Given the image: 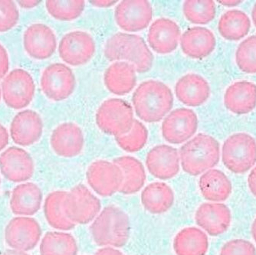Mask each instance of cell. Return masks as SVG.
Returning a JSON list of instances; mask_svg holds the SVG:
<instances>
[{"label":"cell","mask_w":256,"mask_h":255,"mask_svg":"<svg viewBox=\"0 0 256 255\" xmlns=\"http://www.w3.org/2000/svg\"><path fill=\"white\" fill-rule=\"evenodd\" d=\"M132 102L140 119L146 123H156L170 112L174 106V94L164 83L146 80L136 88Z\"/></svg>","instance_id":"1"},{"label":"cell","mask_w":256,"mask_h":255,"mask_svg":"<svg viewBox=\"0 0 256 255\" xmlns=\"http://www.w3.org/2000/svg\"><path fill=\"white\" fill-rule=\"evenodd\" d=\"M104 52L112 62L130 63L138 73L149 72L153 66V53L144 38L138 34L116 33L108 40Z\"/></svg>","instance_id":"2"},{"label":"cell","mask_w":256,"mask_h":255,"mask_svg":"<svg viewBox=\"0 0 256 255\" xmlns=\"http://www.w3.org/2000/svg\"><path fill=\"white\" fill-rule=\"evenodd\" d=\"M90 230L98 246L122 248L130 238V220L123 210L110 204L100 212L92 222Z\"/></svg>","instance_id":"3"},{"label":"cell","mask_w":256,"mask_h":255,"mask_svg":"<svg viewBox=\"0 0 256 255\" xmlns=\"http://www.w3.org/2000/svg\"><path fill=\"white\" fill-rule=\"evenodd\" d=\"M179 155L184 172L196 176L218 164L220 158V144L212 136L200 134L181 146Z\"/></svg>","instance_id":"4"},{"label":"cell","mask_w":256,"mask_h":255,"mask_svg":"<svg viewBox=\"0 0 256 255\" xmlns=\"http://www.w3.org/2000/svg\"><path fill=\"white\" fill-rule=\"evenodd\" d=\"M134 120L132 105L120 98L104 102L96 114V124L99 129L115 138L129 132Z\"/></svg>","instance_id":"5"},{"label":"cell","mask_w":256,"mask_h":255,"mask_svg":"<svg viewBox=\"0 0 256 255\" xmlns=\"http://www.w3.org/2000/svg\"><path fill=\"white\" fill-rule=\"evenodd\" d=\"M222 160L232 172H248L256 162V140L246 132L232 135L222 145Z\"/></svg>","instance_id":"6"},{"label":"cell","mask_w":256,"mask_h":255,"mask_svg":"<svg viewBox=\"0 0 256 255\" xmlns=\"http://www.w3.org/2000/svg\"><path fill=\"white\" fill-rule=\"evenodd\" d=\"M64 210L69 220L74 224H87L98 216L102 203L88 187L79 184L67 192Z\"/></svg>","instance_id":"7"},{"label":"cell","mask_w":256,"mask_h":255,"mask_svg":"<svg viewBox=\"0 0 256 255\" xmlns=\"http://www.w3.org/2000/svg\"><path fill=\"white\" fill-rule=\"evenodd\" d=\"M1 90L6 104L15 110H20L31 103L36 87L32 77L28 72L14 69L2 80Z\"/></svg>","instance_id":"8"},{"label":"cell","mask_w":256,"mask_h":255,"mask_svg":"<svg viewBox=\"0 0 256 255\" xmlns=\"http://www.w3.org/2000/svg\"><path fill=\"white\" fill-rule=\"evenodd\" d=\"M86 178L89 186L98 195L109 197L119 192L124 176L120 167L114 162L97 160L89 166Z\"/></svg>","instance_id":"9"},{"label":"cell","mask_w":256,"mask_h":255,"mask_svg":"<svg viewBox=\"0 0 256 255\" xmlns=\"http://www.w3.org/2000/svg\"><path fill=\"white\" fill-rule=\"evenodd\" d=\"M40 84L42 90L48 99L61 102L72 94L76 80L72 70L68 66L54 63L44 69Z\"/></svg>","instance_id":"10"},{"label":"cell","mask_w":256,"mask_h":255,"mask_svg":"<svg viewBox=\"0 0 256 255\" xmlns=\"http://www.w3.org/2000/svg\"><path fill=\"white\" fill-rule=\"evenodd\" d=\"M198 129L196 114L188 108H178L166 115L162 123V138L170 144H182L192 138Z\"/></svg>","instance_id":"11"},{"label":"cell","mask_w":256,"mask_h":255,"mask_svg":"<svg viewBox=\"0 0 256 255\" xmlns=\"http://www.w3.org/2000/svg\"><path fill=\"white\" fill-rule=\"evenodd\" d=\"M96 52V42L86 32L74 31L63 37L58 46L60 58L66 64L80 66L87 64Z\"/></svg>","instance_id":"12"},{"label":"cell","mask_w":256,"mask_h":255,"mask_svg":"<svg viewBox=\"0 0 256 255\" xmlns=\"http://www.w3.org/2000/svg\"><path fill=\"white\" fill-rule=\"evenodd\" d=\"M153 8L146 0H125L116 7V22L122 30L130 32L148 28L153 18Z\"/></svg>","instance_id":"13"},{"label":"cell","mask_w":256,"mask_h":255,"mask_svg":"<svg viewBox=\"0 0 256 255\" xmlns=\"http://www.w3.org/2000/svg\"><path fill=\"white\" fill-rule=\"evenodd\" d=\"M146 165L150 174L155 178L170 180L180 170L179 151L165 144L156 146L146 155Z\"/></svg>","instance_id":"14"},{"label":"cell","mask_w":256,"mask_h":255,"mask_svg":"<svg viewBox=\"0 0 256 255\" xmlns=\"http://www.w3.org/2000/svg\"><path fill=\"white\" fill-rule=\"evenodd\" d=\"M34 168L31 156L21 148L12 146L0 155V171L8 181H27L32 177Z\"/></svg>","instance_id":"15"},{"label":"cell","mask_w":256,"mask_h":255,"mask_svg":"<svg viewBox=\"0 0 256 255\" xmlns=\"http://www.w3.org/2000/svg\"><path fill=\"white\" fill-rule=\"evenodd\" d=\"M38 222L28 217H17L11 220L6 229V240L8 246L18 250H32L41 237Z\"/></svg>","instance_id":"16"},{"label":"cell","mask_w":256,"mask_h":255,"mask_svg":"<svg viewBox=\"0 0 256 255\" xmlns=\"http://www.w3.org/2000/svg\"><path fill=\"white\" fill-rule=\"evenodd\" d=\"M23 44L30 57L44 60L54 54L57 48V40L52 28L42 23H36L26 30Z\"/></svg>","instance_id":"17"},{"label":"cell","mask_w":256,"mask_h":255,"mask_svg":"<svg viewBox=\"0 0 256 255\" xmlns=\"http://www.w3.org/2000/svg\"><path fill=\"white\" fill-rule=\"evenodd\" d=\"M179 26L169 18L155 20L149 28L148 42L150 47L158 54H166L176 50L180 42Z\"/></svg>","instance_id":"18"},{"label":"cell","mask_w":256,"mask_h":255,"mask_svg":"<svg viewBox=\"0 0 256 255\" xmlns=\"http://www.w3.org/2000/svg\"><path fill=\"white\" fill-rule=\"evenodd\" d=\"M198 226L211 236H218L228 230L232 214L228 206L220 202H206L196 212Z\"/></svg>","instance_id":"19"},{"label":"cell","mask_w":256,"mask_h":255,"mask_svg":"<svg viewBox=\"0 0 256 255\" xmlns=\"http://www.w3.org/2000/svg\"><path fill=\"white\" fill-rule=\"evenodd\" d=\"M50 144L57 155L73 158L82 151L84 136L82 129L76 124H62L53 130Z\"/></svg>","instance_id":"20"},{"label":"cell","mask_w":256,"mask_h":255,"mask_svg":"<svg viewBox=\"0 0 256 255\" xmlns=\"http://www.w3.org/2000/svg\"><path fill=\"white\" fill-rule=\"evenodd\" d=\"M43 132V121L34 110L20 112L12 121L10 134L15 144L28 146L40 140Z\"/></svg>","instance_id":"21"},{"label":"cell","mask_w":256,"mask_h":255,"mask_svg":"<svg viewBox=\"0 0 256 255\" xmlns=\"http://www.w3.org/2000/svg\"><path fill=\"white\" fill-rule=\"evenodd\" d=\"M175 94L178 100L189 106L204 104L210 95V88L207 80L196 74L182 76L176 82Z\"/></svg>","instance_id":"22"},{"label":"cell","mask_w":256,"mask_h":255,"mask_svg":"<svg viewBox=\"0 0 256 255\" xmlns=\"http://www.w3.org/2000/svg\"><path fill=\"white\" fill-rule=\"evenodd\" d=\"M180 47L182 52L194 59H202L215 50V36L208 28L192 27L181 36Z\"/></svg>","instance_id":"23"},{"label":"cell","mask_w":256,"mask_h":255,"mask_svg":"<svg viewBox=\"0 0 256 255\" xmlns=\"http://www.w3.org/2000/svg\"><path fill=\"white\" fill-rule=\"evenodd\" d=\"M224 104L232 113L246 114L256 106V85L241 80L230 85L224 95Z\"/></svg>","instance_id":"24"},{"label":"cell","mask_w":256,"mask_h":255,"mask_svg":"<svg viewBox=\"0 0 256 255\" xmlns=\"http://www.w3.org/2000/svg\"><path fill=\"white\" fill-rule=\"evenodd\" d=\"M136 69L130 63L116 62L106 70L104 76V84L114 94H126L136 86Z\"/></svg>","instance_id":"25"},{"label":"cell","mask_w":256,"mask_h":255,"mask_svg":"<svg viewBox=\"0 0 256 255\" xmlns=\"http://www.w3.org/2000/svg\"><path fill=\"white\" fill-rule=\"evenodd\" d=\"M42 202V192L32 182L20 184L14 188L10 200V208L18 216H32L38 212Z\"/></svg>","instance_id":"26"},{"label":"cell","mask_w":256,"mask_h":255,"mask_svg":"<svg viewBox=\"0 0 256 255\" xmlns=\"http://www.w3.org/2000/svg\"><path fill=\"white\" fill-rule=\"evenodd\" d=\"M113 162L123 172L124 181L119 192L123 195H133L140 191L146 180V171L142 162L129 156L118 157Z\"/></svg>","instance_id":"27"},{"label":"cell","mask_w":256,"mask_h":255,"mask_svg":"<svg viewBox=\"0 0 256 255\" xmlns=\"http://www.w3.org/2000/svg\"><path fill=\"white\" fill-rule=\"evenodd\" d=\"M199 187L204 198L212 202L226 201L232 190L228 177L218 170H210L202 174L200 178Z\"/></svg>","instance_id":"28"},{"label":"cell","mask_w":256,"mask_h":255,"mask_svg":"<svg viewBox=\"0 0 256 255\" xmlns=\"http://www.w3.org/2000/svg\"><path fill=\"white\" fill-rule=\"evenodd\" d=\"M144 208L153 214L166 212L174 202L172 188L162 182H155L146 186L142 192Z\"/></svg>","instance_id":"29"},{"label":"cell","mask_w":256,"mask_h":255,"mask_svg":"<svg viewBox=\"0 0 256 255\" xmlns=\"http://www.w3.org/2000/svg\"><path fill=\"white\" fill-rule=\"evenodd\" d=\"M208 249V236L198 228H185L174 238V250L176 255H205Z\"/></svg>","instance_id":"30"},{"label":"cell","mask_w":256,"mask_h":255,"mask_svg":"<svg viewBox=\"0 0 256 255\" xmlns=\"http://www.w3.org/2000/svg\"><path fill=\"white\" fill-rule=\"evenodd\" d=\"M67 192L54 191L46 197L44 203V213L50 226L61 230H70L76 224L69 220L64 210V202Z\"/></svg>","instance_id":"31"},{"label":"cell","mask_w":256,"mask_h":255,"mask_svg":"<svg viewBox=\"0 0 256 255\" xmlns=\"http://www.w3.org/2000/svg\"><path fill=\"white\" fill-rule=\"evenodd\" d=\"M251 28L248 16L240 10L227 11L220 18L218 30L225 40L238 41L244 38Z\"/></svg>","instance_id":"32"},{"label":"cell","mask_w":256,"mask_h":255,"mask_svg":"<svg viewBox=\"0 0 256 255\" xmlns=\"http://www.w3.org/2000/svg\"><path fill=\"white\" fill-rule=\"evenodd\" d=\"M77 242L72 234L60 232H48L43 238L41 255H77Z\"/></svg>","instance_id":"33"},{"label":"cell","mask_w":256,"mask_h":255,"mask_svg":"<svg viewBox=\"0 0 256 255\" xmlns=\"http://www.w3.org/2000/svg\"><path fill=\"white\" fill-rule=\"evenodd\" d=\"M184 16L194 24L205 25L216 16V4L212 0H188L182 6Z\"/></svg>","instance_id":"34"},{"label":"cell","mask_w":256,"mask_h":255,"mask_svg":"<svg viewBox=\"0 0 256 255\" xmlns=\"http://www.w3.org/2000/svg\"><path fill=\"white\" fill-rule=\"evenodd\" d=\"M46 6L48 14L60 21H72L78 18L86 7V2L83 0L72 1H46Z\"/></svg>","instance_id":"35"},{"label":"cell","mask_w":256,"mask_h":255,"mask_svg":"<svg viewBox=\"0 0 256 255\" xmlns=\"http://www.w3.org/2000/svg\"><path fill=\"white\" fill-rule=\"evenodd\" d=\"M148 139V130L144 124L134 120L129 132L115 138L118 145L128 152H136L142 150L146 145Z\"/></svg>","instance_id":"36"},{"label":"cell","mask_w":256,"mask_h":255,"mask_svg":"<svg viewBox=\"0 0 256 255\" xmlns=\"http://www.w3.org/2000/svg\"><path fill=\"white\" fill-rule=\"evenodd\" d=\"M238 68L247 74L256 73V36L242 42L236 52Z\"/></svg>","instance_id":"37"},{"label":"cell","mask_w":256,"mask_h":255,"mask_svg":"<svg viewBox=\"0 0 256 255\" xmlns=\"http://www.w3.org/2000/svg\"><path fill=\"white\" fill-rule=\"evenodd\" d=\"M20 18L16 4L11 0H0V32L15 27Z\"/></svg>","instance_id":"38"},{"label":"cell","mask_w":256,"mask_h":255,"mask_svg":"<svg viewBox=\"0 0 256 255\" xmlns=\"http://www.w3.org/2000/svg\"><path fill=\"white\" fill-rule=\"evenodd\" d=\"M220 255H256V249L248 240L235 239L224 244Z\"/></svg>","instance_id":"39"},{"label":"cell","mask_w":256,"mask_h":255,"mask_svg":"<svg viewBox=\"0 0 256 255\" xmlns=\"http://www.w3.org/2000/svg\"><path fill=\"white\" fill-rule=\"evenodd\" d=\"M10 68L8 56L5 48L0 44V79L4 78Z\"/></svg>","instance_id":"40"},{"label":"cell","mask_w":256,"mask_h":255,"mask_svg":"<svg viewBox=\"0 0 256 255\" xmlns=\"http://www.w3.org/2000/svg\"><path fill=\"white\" fill-rule=\"evenodd\" d=\"M248 185L250 191L256 198V166L252 170L248 177Z\"/></svg>","instance_id":"41"},{"label":"cell","mask_w":256,"mask_h":255,"mask_svg":"<svg viewBox=\"0 0 256 255\" xmlns=\"http://www.w3.org/2000/svg\"><path fill=\"white\" fill-rule=\"evenodd\" d=\"M94 255H124V254L115 248L103 247L98 250Z\"/></svg>","instance_id":"42"},{"label":"cell","mask_w":256,"mask_h":255,"mask_svg":"<svg viewBox=\"0 0 256 255\" xmlns=\"http://www.w3.org/2000/svg\"><path fill=\"white\" fill-rule=\"evenodd\" d=\"M8 144V134L7 130L0 124V151L5 149Z\"/></svg>","instance_id":"43"},{"label":"cell","mask_w":256,"mask_h":255,"mask_svg":"<svg viewBox=\"0 0 256 255\" xmlns=\"http://www.w3.org/2000/svg\"><path fill=\"white\" fill-rule=\"evenodd\" d=\"M20 6L25 8H33L40 4V1H18Z\"/></svg>","instance_id":"44"},{"label":"cell","mask_w":256,"mask_h":255,"mask_svg":"<svg viewBox=\"0 0 256 255\" xmlns=\"http://www.w3.org/2000/svg\"><path fill=\"white\" fill-rule=\"evenodd\" d=\"M4 255H28L24 252H18V250H8Z\"/></svg>","instance_id":"45"},{"label":"cell","mask_w":256,"mask_h":255,"mask_svg":"<svg viewBox=\"0 0 256 255\" xmlns=\"http://www.w3.org/2000/svg\"><path fill=\"white\" fill-rule=\"evenodd\" d=\"M252 236L254 242H256V218L253 222L252 226Z\"/></svg>","instance_id":"46"},{"label":"cell","mask_w":256,"mask_h":255,"mask_svg":"<svg viewBox=\"0 0 256 255\" xmlns=\"http://www.w3.org/2000/svg\"><path fill=\"white\" fill-rule=\"evenodd\" d=\"M252 18L253 22H254L256 27V4H254L252 12Z\"/></svg>","instance_id":"47"},{"label":"cell","mask_w":256,"mask_h":255,"mask_svg":"<svg viewBox=\"0 0 256 255\" xmlns=\"http://www.w3.org/2000/svg\"><path fill=\"white\" fill-rule=\"evenodd\" d=\"M1 96H2V90H1V88H0V100H1Z\"/></svg>","instance_id":"48"},{"label":"cell","mask_w":256,"mask_h":255,"mask_svg":"<svg viewBox=\"0 0 256 255\" xmlns=\"http://www.w3.org/2000/svg\"><path fill=\"white\" fill-rule=\"evenodd\" d=\"M0 185H1V178H0Z\"/></svg>","instance_id":"49"}]
</instances>
